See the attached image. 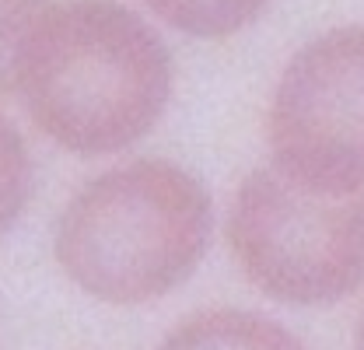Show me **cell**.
I'll return each mask as SVG.
<instances>
[{
	"instance_id": "7a4b0ae2",
	"label": "cell",
	"mask_w": 364,
	"mask_h": 350,
	"mask_svg": "<svg viewBox=\"0 0 364 350\" xmlns=\"http://www.w3.org/2000/svg\"><path fill=\"white\" fill-rule=\"evenodd\" d=\"M214 231L203 182L165 158H136L88 179L60 211L53 256L88 298L151 305L182 287Z\"/></svg>"
},
{
	"instance_id": "8992f818",
	"label": "cell",
	"mask_w": 364,
	"mask_h": 350,
	"mask_svg": "<svg viewBox=\"0 0 364 350\" xmlns=\"http://www.w3.org/2000/svg\"><path fill=\"white\" fill-rule=\"evenodd\" d=\"M165 25L196 39H228L252 25L267 0H144Z\"/></svg>"
},
{
	"instance_id": "277c9868",
	"label": "cell",
	"mask_w": 364,
	"mask_h": 350,
	"mask_svg": "<svg viewBox=\"0 0 364 350\" xmlns=\"http://www.w3.org/2000/svg\"><path fill=\"white\" fill-rule=\"evenodd\" d=\"M273 172L294 189L364 196V25H340L284 67L267 116Z\"/></svg>"
},
{
	"instance_id": "5b68a950",
	"label": "cell",
	"mask_w": 364,
	"mask_h": 350,
	"mask_svg": "<svg viewBox=\"0 0 364 350\" xmlns=\"http://www.w3.org/2000/svg\"><path fill=\"white\" fill-rule=\"evenodd\" d=\"M158 350H309L287 326L245 308H200L179 319Z\"/></svg>"
},
{
	"instance_id": "6da1fadb",
	"label": "cell",
	"mask_w": 364,
	"mask_h": 350,
	"mask_svg": "<svg viewBox=\"0 0 364 350\" xmlns=\"http://www.w3.org/2000/svg\"><path fill=\"white\" fill-rule=\"evenodd\" d=\"M18 91L46 140L102 158L158 127L172 98V53L116 0H63L36 21Z\"/></svg>"
},
{
	"instance_id": "ba28073f",
	"label": "cell",
	"mask_w": 364,
	"mask_h": 350,
	"mask_svg": "<svg viewBox=\"0 0 364 350\" xmlns=\"http://www.w3.org/2000/svg\"><path fill=\"white\" fill-rule=\"evenodd\" d=\"M49 0H0V98L18 91L21 60Z\"/></svg>"
},
{
	"instance_id": "3957f363",
	"label": "cell",
	"mask_w": 364,
	"mask_h": 350,
	"mask_svg": "<svg viewBox=\"0 0 364 350\" xmlns=\"http://www.w3.org/2000/svg\"><path fill=\"white\" fill-rule=\"evenodd\" d=\"M225 238L242 277L280 305H336L364 287V196L322 200L256 169L231 196Z\"/></svg>"
},
{
	"instance_id": "9c48e42d",
	"label": "cell",
	"mask_w": 364,
	"mask_h": 350,
	"mask_svg": "<svg viewBox=\"0 0 364 350\" xmlns=\"http://www.w3.org/2000/svg\"><path fill=\"white\" fill-rule=\"evenodd\" d=\"M354 350H364V308L358 315V329H354Z\"/></svg>"
},
{
	"instance_id": "52a82bcc",
	"label": "cell",
	"mask_w": 364,
	"mask_h": 350,
	"mask_svg": "<svg viewBox=\"0 0 364 350\" xmlns=\"http://www.w3.org/2000/svg\"><path fill=\"white\" fill-rule=\"evenodd\" d=\"M36 189V161L21 130L0 112V235L25 214Z\"/></svg>"
}]
</instances>
